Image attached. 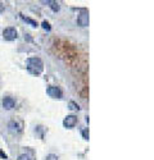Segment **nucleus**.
<instances>
[{
	"mask_svg": "<svg viewBox=\"0 0 154 160\" xmlns=\"http://www.w3.org/2000/svg\"><path fill=\"white\" fill-rule=\"evenodd\" d=\"M26 65H27V71L31 73V74H41L43 71H44V63L40 58L37 57H33V58H28L26 60Z\"/></svg>",
	"mask_w": 154,
	"mask_h": 160,
	"instance_id": "nucleus-1",
	"label": "nucleus"
},
{
	"mask_svg": "<svg viewBox=\"0 0 154 160\" xmlns=\"http://www.w3.org/2000/svg\"><path fill=\"white\" fill-rule=\"evenodd\" d=\"M18 37V32L14 27H7L4 31H3V38L5 41H13Z\"/></svg>",
	"mask_w": 154,
	"mask_h": 160,
	"instance_id": "nucleus-2",
	"label": "nucleus"
},
{
	"mask_svg": "<svg viewBox=\"0 0 154 160\" xmlns=\"http://www.w3.org/2000/svg\"><path fill=\"white\" fill-rule=\"evenodd\" d=\"M46 94L50 98H53V99H62V96H63L62 90L59 87H57V86H49L46 88Z\"/></svg>",
	"mask_w": 154,
	"mask_h": 160,
	"instance_id": "nucleus-3",
	"label": "nucleus"
},
{
	"mask_svg": "<svg viewBox=\"0 0 154 160\" xmlns=\"http://www.w3.org/2000/svg\"><path fill=\"white\" fill-rule=\"evenodd\" d=\"M77 122H79V118H77L76 115H73V114H69L63 119V126L66 128H73L77 124Z\"/></svg>",
	"mask_w": 154,
	"mask_h": 160,
	"instance_id": "nucleus-4",
	"label": "nucleus"
},
{
	"mask_svg": "<svg viewBox=\"0 0 154 160\" xmlns=\"http://www.w3.org/2000/svg\"><path fill=\"white\" fill-rule=\"evenodd\" d=\"M77 23L81 27H87L89 26V12L86 9H82V13L77 17Z\"/></svg>",
	"mask_w": 154,
	"mask_h": 160,
	"instance_id": "nucleus-5",
	"label": "nucleus"
},
{
	"mask_svg": "<svg viewBox=\"0 0 154 160\" xmlns=\"http://www.w3.org/2000/svg\"><path fill=\"white\" fill-rule=\"evenodd\" d=\"M8 128H9V132L13 133V135H17V133H19L22 131V126L16 121H10L8 123Z\"/></svg>",
	"mask_w": 154,
	"mask_h": 160,
	"instance_id": "nucleus-6",
	"label": "nucleus"
},
{
	"mask_svg": "<svg viewBox=\"0 0 154 160\" xmlns=\"http://www.w3.org/2000/svg\"><path fill=\"white\" fill-rule=\"evenodd\" d=\"M16 106V100L13 98H4L3 99V108L5 110H12Z\"/></svg>",
	"mask_w": 154,
	"mask_h": 160,
	"instance_id": "nucleus-7",
	"label": "nucleus"
},
{
	"mask_svg": "<svg viewBox=\"0 0 154 160\" xmlns=\"http://www.w3.org/2000/svg\"><path fill=\"white\" fill-rule=\"evenodd\" d=\"M19 16H21V18H22V19H23V21H24L26 23H28L30 26H32V27H35V28H36V27H38V23H37V22H36L35 19H32V18H28V17H26V16H23V14H22V13H21V14H19Z\"/></svg>",
	"mask_w": 154,
	"mask_h": 160,
	"instance_id": "nucleus-8",
	"label": "nucleus"
},
{
	"mask_svg": "<svg viewBox=\"0 0 154 160\" xmlns=\"http://www.w3.org/2000/svg\"><path fill=\"white\" fill-rule=\"evenodd\" d=\"M43 4H49V7L51 8V10H53V12H59V9H60L59 3L51 2V0H48V2H43Z\"/></svg>",
	"mask_w": 154,
	"mask_h": 160,
	"instance_id": "nucleus-9",
	"label": "nucleus"
},
{
	"mask_svg": "<svg viewBox=\"0 0 154 160\" xmlns=\"http://www.w3.org/2000/svg\"><path fill=\"white\" fill-rule=\"evenodd\" d=\"M68 106H69L71 110H80V105L77 104V102H74V101H69Z\"/></svg>",
	"mask_w": 154,
	"mask_h": 160,
	"instance_id": "nucleus-10",
	"label": "nucleus"
},
{
	"mask_svg": "<svg viewBox=\"0 0 154 160\" xmlns=\"http://www.w3.org/2000/svg\"><path fill=\"white\" fill-rule=\"evenodd\" d=\"M41 27H43L45 31H48V32L51 30V27H50V23H49L48 21H44V22L41 23Z\"/></svg>",
	"mask_w": 154,
	"mask_h": 160,
	"instance_id": "nucleus-11",
	"label": "nucleus"
},
{
	"mask_svg": "<svg viewBox=\"0 0 154 160\" xmlns=\"http://www.w3.org/2000/svg\"><path fill=\"white\" fill-rule=\"evenodd\" d=\"M81 135H82V137H84L85 140H89V137H90V133H89V128H84V129L81 131Z\"/></svg>",
	"mask_w": 154,
	"mask_h": 160,
	"instance_id": "nucleus-12",
	"label": "nucleus"
},
{
	"mask_svg": "<svg viewBox=\"0 0 154 160\" xmlns=\"http://www.w3.org/2000/svg\"><path fill=\"white\" fill-rule=\"evenodd\" d=\"M45 160H58V156L54 154H49V155H46Z\"/></svg>",
	"mask_w": 154,
	"mask_h": 160,
	"instance_id": "nucleus-13",
	"label": "nucleus"
},
{
	"mask_svg": "<svg viewBox=\"0 0 154 160\" xmlns=\"http://www.w3.org/2000/svg\"><path fill=\"white\" fill-rule=\"evenodd\" d=\"M18 160H31V158L27 155V154H21L18 156Z\"/></svg>",
	"mask_w": 154,
	"mask_h": 160,
	"instance_id": "nucleus-14",
	"label": "nucleus"
},
{
	"mask_svg": "<svg viewBox=\"0 0 154 160\" xmlns=\"http://www.w3.org/2000/svg\"><path fill=\"white\" fill-rule=\"evenodd\" d=\"M35 131H38V136H40V138H43V137H44V135H43V131H44V128H43L41 126H37Z\"/></svg>",
	"mask_w": 154,
	"mask_h": 160,
	"instance_id": "nucleus-15",
	"label": "nucleus"
},
{
	"mask_svg": "<svg viewBox=\"0 0 154 160\" xmlns=\"http://www.w3.org/2000/svg\"><path fill=\"white\" fill-rule=\"evenodd\" d=\"M5 10V5L2 3V2H0V13H3Z\"/></svg>",
	"mask_w": 154,
	"mask_h": 160,
	"instance_id": "nucleus-16",
	"label": "nucleus"
},
{
	"mask_svg": "<svg viewBox=\"0 0 154 160\" xmlns=\"http://www.w3.org/2000/svg\"><path fill=\"white\" fill-rule=\"evenodd\" d=\"M0 156H2L3 159H8V156H7V154H4L2 150H0Z\"/></svg>",
	"mask_w": 154,
	"mask_h": 160,
	"instance_id": "nucleus-17",
	"label": "nucleus"
}]
</instances>
